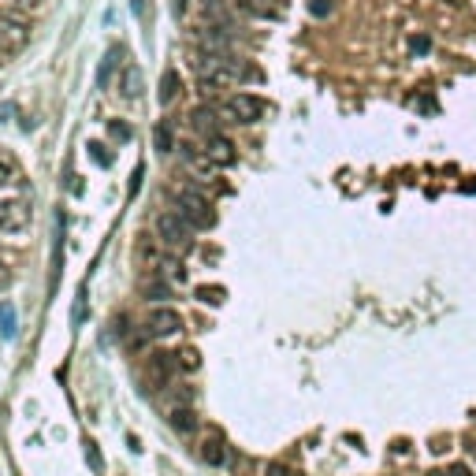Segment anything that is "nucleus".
<instances>
[{"mask_svg": "<svg viewBox=\"0 0 476 476\" xmlns=\"http://www.w3.org/2000/svg\"><path fill=\"white\" fill-rule=\"evenodd\" d=\"M171 205H175V213L186 219L194 231H208V227L216 224V213H213V205H208V197L197 194L194 186H175L171 190Z\"/></svg>", "mask_w": 476, "mask_h": 476, "instance_id": "obj_1", "label": "nucleus"}, {"mask_svg": "<svg viewBox=\"0 0 476 476\" xmlns=\"http://www.w3.org/2000/svg\"><path fill=\"white\" fill-rule=\"evenodd\" d=\"M242 78V63L235 56H201L197 63V82L213 94V89H227Z\"/></svg>", "mask_w": 476, "mask_h": 476, "instance_id": "obj_2", "label": "nucleus"}, {"mask_svg": "<svg viewBox=\"0 0 476 476\" xmlns=\"http://www.w3.org/2000/svg\"><path fill=\"white\" fill-rule=\"evenodd\" d=\"M153 227H157V238L168 246V250H186L190 238H194V227H190L186 219L175 213V208H171V213H160Z\"/></svg>", "mask_w": 476, "mask_h": 476, "instance_id": "obj_3", "label": "nucleus"}, {"mask_svg": "<svg viewBox=\"0 0 476 476\" xmlns=\"http://www.w3.org/2000/svg\"><path fill=\"white\" fill-rule=\"evenodd\" d=\"M34 219V208L26 197H0V231L15 235V231H26Z\"/></svg>", "mask_w": 476, "mask_h": 476, "instance_id": "obj_4", "label": "nucleus"}, {"mask_svg": "<svg viewBox=\"0 0 476 476\" xmlns=\"http://www.w3.org/2000/svg\"><path fill=\"white\" fill-rule=\"evenodd\" d=\"M30 41V19L15 12H0V52H15Z\"/></svg>", "mask_w": 476, "mask_h": 476, "instance_id": "obj_5", "label": "nucleus"}, {"mask_svg": "<svg viewBox=\"0 0 476 476\" xmlns=\"http://www.w3.org/2000/svg\"><path fill=\"white\" fill-rule=\"evenodd\" d=\"M264 105L253 94H231L224 100V116L231 119V123H253V119H261Z\"/></svg>", "mask_w": 476, "mask_h": 476, "instance_id": "obj_6", "label": "nucleus"}, {"mask_svg": "<svg viewBox=\"0 0 476 476\" xmlns=\"http://www.w3.org/2000/svg\"><path fill=\"white\" fill-rule=\"evenodd\" d=\"M145 327H149L153 338H168V335L182 332V316L171 305H160V309H153V313H149V324H145Z\"/></svg>", "mask_w": 476, "mask_h": 476, "instance_id": "obj_7", "label": "nucleus"}, {"mask_svg": "<svg viewBox=\"0 0 476 476\" xmlns=\"http://www.w3.org/2000/svg\"><path fill=\"white\" fill-rule=\"evenodd\" d=\"M201 462L213 465V469H224V465H231V446H227V439L208 435L205 443H201Z\"/></svg>", "mask_w": 476, "mask_h": 476, "instance_id": "obj_8", "label": "nucleus"}, {"mask_svg": "<svg viewBox=\"0 0 476 476\" xmlns=\"http://www.w3.org/2000/svg\"><path fill=\"white\" fill-rule=\"evenodd\" d=\"M160 238H153V235H142L138 238V246H134V261L142 264V268H160V261H164V253H160Z\"/></svg>", "mask_w": 476, "mask_h": 476, "instance_id": "obj_9", "label": "nucleus"}, {"mask_svg": "<svg viewBox=\"0 0 476 476\" xmlns=\"http://www.w3.org/2000/svg\"><path fill=\"white\" fill-rule=\"evenodd\" d=\"M205 157L213 164H235V145L224 134H208L205 138Z\"/></svg>", "mask_w": 476, "mask_h": 476, "instance_id": "obj_10", "label": "nucleus"}, {"mask_svg": "<svg viewBox=\"0 0 476 476\" xmlns=\"http://www.w3.org/2000/svg\"><path fill=\"white\" fill-rule=\"evenodd\" d=\"M168 424L175 428V432L190 435L197 428V417H194V409H190V406H175V409H171V417H168Z\"/></svg>", "mask_w": 476, "mask_h": 476, "instance_id": "obj_11", "label": "nucleus"}, {"mask_svg": "<svg viewBox=\"0 0 476 476\" xmlns=\"http://www.w3.org/2000/svg\"><path fill=\"white\" fill-rule=\"evenodd\" d=\"M19 179H23L19 160H15L12 153H4V149H0V186H8V182H19Z\"/></svg>", "mask_w": 476, "mask_h": 476, "instance_id": "obj_12", "label": "nucleus"}, {"mask_svg": "<svg viewBox=\"0 0 476 476\" xmlns=\"http://www.w3.org/2000/svg\"><path fill=\"white\" fill-rule=\"evenodd\" d=\"M142 294L149 298V301H164V298L171 294V283L164 279V276H157V279H145V283H142Z\"/></svg>", "mask_w": 476, "mask_h": 476, "instance_id": "obj_13", "label": "nucleus"}, {"mask_svg": "<svg viewBox=\"0 0 476 476\" xmlns=\"http://www.w3.org/2000/svg\"><path fill=\"white\" fill-rule=\"evenodd\" d=\"M190 123H194V131H201L208 138V134H216V112L213 108H197L194 116H190Z\"/></svg>", "mask_w": 476, "mask_h": 476, "instance_id": "obj_14", "label": "nucleus"}, {"mask_svg": "<svg viewBox=\"0 0 476 476\" xmlns=\"http://www.w3.org/2000/svg\"><path fill=\"white\" fill-rule=\"evenodd\" d=\"M179 97V71H164L160 78V105H171Z\"/></svg>", "mask_w": 476, "mask_h": 476, "instance_id": "obj_15", "label": "nucleus"}, {"mask_svg": "<svg viewBox=\"0 0 476 476\" xmlns=\"http://www.w3.org/2000/svg\"><path fill=\"white\" fill-rule=\"evenodd\" d=\"M138 94H142V71L127 67L123 71V97H138Z\"/></svg>", "mask_w": 476, "mask_h": 476, "instance_id": "obj_16", "label": "nucleus"}, {"mask_svg": "<svg viewBox=\"0 0 476 476\" xmlns=\"http://www.w3.org/2000/svg\"><path fill=\"white\" fill-rule=\"evenodd\" d=\"M0 335L4 338L15 335V309L12 305H0Z\"/></svg>", "mask_w": 476, "mask_h": 476, "instance_id": "obj_17", "label": "nucleus"}, {"mask_svg": "<svg viewBox=\"0 0 476 476\" xmlns=\"http://www.w3.org/2000/svg\"><path fill=\"white\" fill-rule=\"evenodd\" d=\"M197 298L201 301H208V305H219L227 294H224V287H197Z\"/></svg>", "mask_w": 476, "mask_h": 476, "instance_id": "obj_18", "label": "nucleus"}, {"mask_svg": "<svg viewBox=\"0 0 476 476\" xmlns=\"http://www.w3.org/2000/svg\"><path fill=\"white\" fill-rule=\"evenodd\" d=\"M160 272H168L171 283H182V279H186V272H182L179 261H160Z\"/></svg>", "mask_w": 476, "mask_h": 476, "instance_id": "obj_19", "label": "nucleus"}, {"mask_svg": "<svg viewBox=\"0 0 476 476\" xmlns=\"http://www.w3.org/2000/svg\"><path fill=\"white\" fill-rule=\"evenodd\" d=\"M116 60H119V49H112V52H108L105 67H100V86H108V78H112V67H116Z\"/></svg>", "mask_w": 476, "mask_h": 476, "instance_id": "obj_20", "label": "nucleus"}, {"mask_svg": "<svg viewBox=\"0 0 476 476\" xmlns=\"http://www.w3.org/2000/svg\"><path fill=\"white\" fill-rule=\"evenodd\" d=\"M157 149L160 153L171 149V127H157Z\"/></svg>", "mask_w": 476, "mask_h": 476, "instance_id": "obj_21", "label": "nucleus"}, {"mask_svg": "<svg viewBox=\"0 0 476 476\" xmlns=\"http://www.w3.org/2000/svg\"><path fill=\"white\" fill-rule=\"evenodd\" d=\"M171 369H175L171 361H153V376H164V380H168V376H171Z\"/></svg>", "mask_w": 476, "mask_h": 476, "instance_id": "obj_22", "label": "nucleus"}, {"mask_svg": "<svg viewBox=\"0 0 476 476\" xmlns=\"http://www.w3.org/2000/svg\"><path fill=\"white\" fill-rule=\"evenodd\" d=\"M332 12V0H313V4H309V15H327Z\"/></svg>", "mask_w": 476, "mask_h": 476, "instance_id": "obj_23", "label": "nucleus"}, {"mask_svg": "<svg viewBox=\"0 0 476 476\" xmlns=\"http://www.w3.org/2000/svg\"><path fill=\"white\" fill-rule=\"evenodd\" d=\"M179 365H182V369H197V354L194 350H182L179 354Z\"/></svg>", "mask_w": 476, "mask_h": 476, "instance_id": "obj_24", "label": "nucleus"}, {"mask_svg": "<svg viewBox=\"0 0 476 476\" xmlns=\"http://www.w3.org/2000/svg\"><path fill=\"white\" fill-rule=\"evenodd\" d=\"M409 49H413L417 56H424V52L432 49V41H428V38H413V41H409Z\"/></svg>", "mask_w": 476, "mask_h": 476, "instance_id": "obj_25", "label": "nucleus"}, {"mask_svg": "<svg viewBox=\"0 0 476 476\" xmlns=\"http://www.w3.org/2000/svg\"><path fill=\"white\" fill-rule=\"evenodd\" d=\"M264 476H290V473H287V465H279V462H268V465H264Z\"/></svg>", "mask_w": 476, "mask_h": 476, "instance_id": "obj_26", "label": "nucleus"}, {"mask_svg": "<svg viewBox=\"0 0 476 476\" xmlns=\"http://www.w3.org/2000/svg\"><path fill=\"white\" fill-rule=\"evenodd\" d=\"M108 131H112V138H119V142H127V138H131V131H127V123H112V127H108Z\"/></svg>", "mask_w": 476, "mask_h": 476, "instance_id": "obj_27", "label": "nucleus"}, {"mask_svg": "<svg viewBox=\"0 0 476 476\" xmlns=\"http://www.w3.org/2000/svg\"><path fill=\"white\" fill-rule=\"evenodd\" d=\"M8 287H12V268L0 264V290H8Z\"/></svg>", "mask_w": 476, "mask_h": 476, "instance_id": "obj_28", "label": "nucleus"}, {"mask_svg": "<svg viewBox=\"0 0 476 476\" xmlns=\"http://www.w3.org/2000/svg\"><path fill=\"white\" fill-rule=\"evenodd\" d=\"M451 476H469V469H465V465H454V469H451Z\"/></svg>", "mask_w": 476, "mask_h": 476, "instance_id": "obj_29", "label": "nucleus"}]
</instances>
